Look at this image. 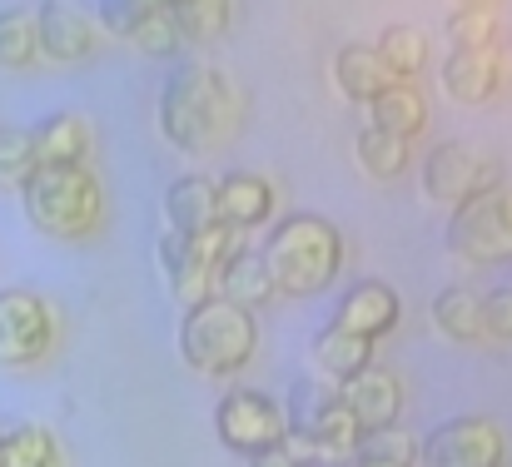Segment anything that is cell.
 <instances>
[{"instance_id":"26","label":"cell","mask_w":512,"mask_h":467,"mask_svg":"<svg viewBox=\"0 0 512 467\" xmlns=\"http://www.w3.org/2000/svg\"><path fill=\"white\" fill-rule=\"evenodd\" d=\"M40 60V35H35V10H0V70H30Z\"/></svg>"},{"instance_id":"23","label":"cell","mask_w":512,"mask_h":467,"mask_svg":"<svg viewBox=\"0 0 512 467\" xmlns=\"http://www.w3.org/2000/svg\"><path fill=\"white\" fill-rule=\"evenodd\" d=\"M353 155H358V169L368 174V179H398L403 169H408V140H398V135H388V130H378V125H368V130H358V140H353Z\"/></svg>"},{"instance_id":"22","label":"cell","mask_w":512,"mask_h":467,"mask_svg":"<svg viewBox=\"0 0 512 467\" xmlns=\"http://www.w3.org/2000/svg\"><path fill=\"white\" fill-rule=\"evenodd\" d=\"M214 294L254 313V309H264V304L274 299V279H269V269H264V259H259V254L239 249V254H234V259L219 269V279H214Z\"/></svg>"},{"instance_id":"16","label":"cell","mask_w":512,"mask_h":467,"mask_svg":"<svg viewBox=\"0 0 512 467\" xmlns=\"http://www.w3.org/2000/svg\"><path fill=\"white\" fill-rule=\"evenodd\" d=\"M498 85H503L498 50H453L448 65H443V90L458 105H483V100L498 95Z\"/></svg>"},{"instance_id":"1","label":"cell","mask_w":512,"mask_h":467,"mask_svg":"<svg viewBox=\"0 0 512 467\" xmlns=\"http://www.w3.org/2000/svg\"><path fill=\"white\" fill-rule=\"evenodd\" d=\"M234 85L214 65H184L160 90V135L179 155H214L234 135Z\"/></svg>"},{"instance_id":"33","label":"cell","mask_w":512,"mask_h":467,"mask_svg":"<svg viewBox=\"0 0 512 467\" xmlns=\"http://www.w3.org/2000/svg\"><path fill=\"white\" fill-rule=\"evenodd\" d=\"M478 318H483V333L512 343V289H493L488 299H478Z\"/></svg>"},{"instance_id":"2","label":"cell","mask_w":512,"mask_h":467,"mask_svg":"<svg viewBox=\"0 0 512 467\" xmlns=\"http://www.w3.org/2000/svg\"><path fill=\"white\" fill-rule=\"evenodd\" d=\"M264 269L274 294H324L343 264V234L324 214H289L264 239Z\"/></svg>"},{"instance_id":"31","label":"cell","mask_w":512,"mask_h":467,"mask_svg":"<svg viewBox=\"0 0 512 467\" xmlns=\"http://www.w3.org/2000/svg\"><path fill=\"white\" fill-rule=\"evenodd\" d=\"M453 50H498V10H453L448 15Z\"/></svg>"},{"instance_id":"9","label":"cell","mask_w":512,"mask_h":467,"mask_svg":"<svg viewBox=\"0 0 512 467\" xmlns=\"http://www.w3.org/2000/svg\"><path fill=\"white\" fill-rule=\"evenodd\" d=\"M423 463L428 467H503V428L493 418H483V413L448 418L423 443Z\"/></svg>"},{"instance_id":"40","label":"cell","mask_w":512,"mask_h":467,"mask_svg":"<svg viewBox=\"0 0 512 467\" xmlns=\"http://www.w3.org/2000/svg\"><path fill=\"white\" fill-rule=\"evenodd\" d=\"M508 55H512V35H508Z\"/></svg>"},{"instance_id":"28","label":"cell","mask_w":512,"mask_h":467,"mask_svg":"<svg viewBox=\"0 0 512 467\" xmlns=\"http://www.w3.org/2000/svg\"><path fill=\"white\" fill-rule=\"evenodd\" d=\"M373 50H378V60L388 65L393 80H413V75L423 70V60H428V40H423V30H413V25H388Z\"/></svg>"},{"instance_id":"12","label":"cell","mask_w":512,"mask_h":467,"mask_svg":"<svg viewBox=\"0 0 512 467\" xmlns=\"http://www.w3.org/2000/svg\"><path fill=\"white\" fill-rule=\"evenodd\" d=\"M398 318H403L398 289L368 279V284H353V289L339 299V318H334V323L348 328V333H358V338H368V343H378L383 333L398 328Z\"/></svg>"},{"instance_id":"29","label":"cell","mask_w":512,"mask_h":467,"mask_svg":"<svg viewBox=\"0 0 512 467\" xmlns=\"http://www.w3.org/2000/svg\"><path fill=\"white\" fill-rule=\"evenodd\" d=\"M418 458V443L398 428H378V433H363L358 448H353V463H388V467H413Z\"/></svg>"},{"instance_id":"13","label":"cell","mask_w":512,"mask_h":467,"mask_svg":"<svg viewBox=\"0 0 512 467\" xmlns=\"http://www.w3.org/2000/svg\"><path fill=\"white\" fill-rule=\"evenodd\" d=\"M35 35H40V55H50L55 65H75L95 50V25L65 0H45L35 10Z\"/></svg>"},{"instance_id":"24","label":"cell","mask_w":512,"mask_h":467,"mask_svg":"<svg viewBox=\"0 0 512 467\" xmlns=\"http://www.w3.org/2000/svg\"><path fill=\"white\" fill-rule=\"evenodd\" d=\"M0 467H60V443L40 423H20L0 433Z\"/></svg>"},{"instance_id":"30","label":"cell","mask_w":512,"mask_h":467,"mask_svg":"<svg viewBox=\"0 0 512 467\" xmlns=\"http://www.w3.org/2000/svg\"><path fill=\"white\" fill-rule=\"evenodd\" d=\"M35 150H30V130L0 125V189H25V179L35 174Z\"/></svg>"},{"instance_id":"6","label":"cell","mask_w":512,"mask_h":467,"mask_svg":"<svg viewBox=\"0 0 512 467\" xmlns=\"http://www.w3.org/2000/svg\"><path fill=\"white\" fill-rule=\"evenodd\" d=\"M448 244H453V254H463L473 264L512 259V189L493 184V189L458 199L453 219H448Z\"/></svg>"},{"instance_id":"21","label":"cell","mask_w":512,"mask_h":467,"mask_svg":"<svg viewBox=\"0 0 512 467\" xmlns=\"http://www.w3.org/2000/svg\"><path fill=\"white\" fill-rule=\"evenodd\" d=\"M368 115L378 130H388L398 140H413L428 130V100L413 90V80H393L378 100H368Z\"/></svg>"},{"instance_id":"20","label":"cell","mask_w":512,"mask_h":467,"mask_svg":"<svg viewBox=\"0 0 512 467\" xmlns=\"http://www.w3.org/2000/svg\"><path fill=\"white\" fill-rule=\"evenodd\" d=\"M334 85H339L348 100L368 105V100H378L393 85V75H388V65L378 60L373 45H343L339 55H334Z\"/></svg>"},{"instance_id":"35","label":"cell","mask_w":512,"mask_h":467,"mask_svg":"<svg viewBox=\"0 0 512 467\" xmlns=\"http://www.w3.org/2000/svg\"><path fill=\"white\" fill-rule=\"evenodd\" d=\"M249 467H294V458H289L284 448H269V453H259V458H249Z\"/></svg>"},{"instance_id":"15","label":"cell","mask_w":512,"mask_h":467,"mask_svg":"<svg viewBox=\"0 0 512 467\" xmlns=\"http://www.w3.org/2000/svg\"><path fill=\"white\" fill-rule=\"evenodd\" d=\"M214 209H219V224H234V229H254L274 214V184L259 179V174H224L214 184Z\"/></svg>"},{"instance_id":"27","label":"cell","mask_w":512,"mask_h":467,"mask_svg":"<svg viewBox=\"0 0 512 467\" xmlns=\"http://www.w3.org/2000/svg\"><path fill=\"white\" fill-rule=\"evenodd\" d=\"M170 20L179 40H219L234 20V0H174Z\"/></svg>"},{"instance_id":"3","label":"cell","mask_w":512,"mask_h":467,"mask_svg":"<svg viewBox=\"0 0 512 467\" xmlns=\"http://www.w3.org/2000/svg\"><path fill=\"white\" fill-rule=\"evenodd\" d=\"M20 199H25V219L50 239H90L105 219L100 179L85 164H40L25 179Z\"/></svg>"},{"instance_id":"8","label":"cell","mask_w":512,"mask_h":467,"mask_svg":"<svg viewBox=\"0 0 512 467\" xmlns=\"http://www.w3.org/2000/svg\"><path fill=\"white\" fill-rule=\"evenodd\" d=\"M214 428H219L224 448H234L244 458H259V453L284 443V408L269 393H259V388H234V393L219 398Z\"/></svg>"},{"instance_id":"19","label":"cell","mask_w":512,"mask_h":467,"mask_svg":"<svg viewBox=\"0 0 512 467\" xmlns=\"http://www.w3.org/2000/svg\"><path fill=\"white\" fill-rule=\"evenodd\" d=\"M309 353H314V368H319L334 388H339L343 378H353V373H363V368L373 363V343L358 338V333H348V328H339V323L319 328L314 343H309Z\"/></svg>"},{"instance_id":"14","label":"cell","mask_w":512,"mask_h":467,"mask_svg":"<svg viewBox=\"0 0 512 467\" xmlns=\"http://www.w3.org/2000/svg\"><path fill=\"white\" fill-rule=\"evenodd\" d=\"M160 269H165V284H170L179 309H194V304L214 299V279H219V274L194 254V244H189L184 234H165V239H160Z\"/></svg>"},{"instance_id":"7","label":"cell","mask_w":512,"mask_h":467,"mask_svg":"<svg viewBox=\"0 0 512 467\" xmlns=\"http://www.w3.org/2000/svg\"><path fill=\"white\" fill-rule=\"evenodd\" d=\"M55 348V309L35 289H0V368H35Z\"/></svg>"},{"instance_id":"38","label":"cell","mask_w":512,"mask_h":467,"mask_svg":"<svg viewBox=\"0 0 512 467\" xmlns=\"http://www.w3.org/2000/svg\"><path fill=\"white\" fill-rule=\"evenodd\" d=\"M353 467H388V463H353Z\"/></svg>"},{"instance_id":"36","label":"cell","mask_w":512,"mask_h":467,"mask_svg":"<svg viewBox=\"0 0 512 467\" xmlns=\"http://www.w3.org/2000/svg\"><path fill=\"white\" fill-rule=\"evenodd\" d=\"M453 5H458V10H498L503 0H453Z\"/></svg>"},{"instance_id":"17","label":"cell","mask_w":512,"mask_h":467,"mask_svg":"<svg viewBox=\"0 0 512 467\" xmlns=\"http://www.w3.org/2000/svg\"><path fill=\"white\" fill-rule=\"evenodd\" d=\"M30 150L35 164H85L90 155V125L75 110H55L30 130Z\"/></svg>"},{"instance_id":"4","label":"cell","mask_w":512,"mask_h":467,"mask_svg":"<svg viewBox=\"0 0 512 467\" xmlns=\"http://www.w3.org/2000/svg\"><path fill=\"white\" fill-rule=\"evenodd\" d=\"M259 348V323L254 313L229 304V299H204L194 309H184V323H179V353L194 373L204 378H234L239 368H249Z\"/></svg>"},{"instance_id":"25","label":"cell","mask_w":512,"mask_h":467,"mask_svg":"<svg viewBox=\"0 0 512 467\" xmlns=\"http://www.w3.org/2000/svg\"><path fill=\"white\" fill-rule=\"evenodd\" d=\"M433 328L448 338V343H473L483 338V318H478V294H468L463 284L443 289L433 299Z\"/></svg>"},{"instance_id":"37","label":"cell","mask_w":512,"mask_h":467,"mask_svg":"<svg viewBox=\"0 0 512 467\" xmlns=\"http://www.w3.org/2000/svg\"><path fill=\"white\" fill-rule=\"evenodd\" d=\"M145 5H150V10H170L174 0H145Z\"/></svg>"},{"instance_id":"18","label":"cell","mask_w":512,"mask_h":467,"mask_svg":"<svg viewBox=\"0 0 512 467\" xmlns=\"http://www.w3.org/2000/svg\"><path fill=\"white\" fill-rule=\"evenodd\" d=\"M165 224L170 234H199L209 224H219V209H214V179L204 174H184L165 189Z\"/></svg>"},{"instance_id":"5","label":"cell","mask_w":512,"mask_h":467,"mask_svg":"<svg viewBox=\"0 0 512 467\" xmlns=\"http://www.w3.org/2000/svg\"><path fill=\"white\" fill-rule=\"evenodd\" d=\"M284 433L304 438L314 448V458H353L358 448V423L353 413L339 403V388L319 383V378H299L294 383V398H289V413H284Z\"/></svg>"},{"instance_id":"10","label":"cell","mask_w":512,"mask_h":467,"mask_svg":"<svg viewBox=\"0 0 512 467\" xmlns=\"http://www.w3.org/2000/svg\"><path fill=\"white\" fill-rule=\"evenodd\" d=\"M493 184H503L498 164L488 155H478L473 145H458V140L438 145L428 155V164H423V189L438 204H458V199H468L478 189H493Z\"/></svg>"},{"instance_id":"11","label":"cell","mask_w":512,"mask_h":467,"mask_svg":"<svg viewBox=\"0 0 512 467\" xmlns=\"http://www.w3.org/2000/svg\"><path fill=\"white\" fill-rule=\"evenodd\" d=\"M339 403L353 413L358 433H378V428H393L398 423V413H403V383L388 368L368 363L363 373H353V378L339 383Z\"/></svg>"},{"instance_id":"32","label":"cell","mask_w":512,"mask_h":467,"mask_svg":"<svg viewBox=\"0 0 512 467\" xmlns=\"http://www.w3.org/2000/svg\"><path fill=\"white\" fill-rule=\"evenodd\" d=\"M130 45H140L145 55H174L184 40H179V30H174V20H170V10H145V20L130 30Z\"/></svg>"},{"instance_id":"39","label":"cell","mask_w":512,"mask_h":467,"mask_svg":"<svg viewBox=\"0 0 512 467\" xmlns=\"http://www.w3.org/2000/svg\"><path fill=\"white\" fill-rule=\"evenodd\" d=\"M294 467H324V463H294Z\"/></svg>"},{"instance_id":"34","label":"cell","mask_w":512,"mask_h":467,"mask_svg":"<svg viewBox=\"0 0 512 467\" xmlns=\"http://www.w3.org/2000/svg\"><path fill=\"white\" fill-rule=\"evenodd\" d=\"M145 0H100V25L110 30V35H120V40H130V30L145 20Z\"/></svg>"}]
</instances>
